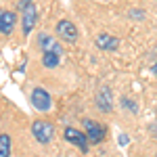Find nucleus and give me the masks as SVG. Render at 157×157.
Returning <instances> with one entry per match:
<instances>
[{"instance_id":"nucleus-14","label":"nucleus","mask_w":157,"mask_h":157,"mask_svg":"<svg viewBox=\"0 0 157 157\" xmlns=\"http://www.w3.org/2000/svg\"><path fill=\"white\" fill-rule=\"evenodd\" d=\"M126 143H128V136H126V134H121V136H120V145H126Z\"/></svg>"},{"instance_id":"nucleus-3","label":"nucleus","mask_w":157,"mask_h":157,"mask_svg":"<svg viewBox=\"0 0 157 157\" xmlns=\"http://www.w3.org/2000/svg\"><path fill=\"white\" fill-rule=\"evenodd\" d=\"M65 140L67 143H71V145H75V147H80V151H88V136H86V132H82V130H78V128H73V126H67L65 128Z\"/></svg>"},{"instance_id":"nucleus-6","label":"nucleus","mask_w":157,"mask_h":157,"mask_svg":"<svg viewBox=\"0 0 157 157\" xmlns=\"http://www.w3.org/2000/svg\"><path fill=\"white\" fill-rule=\"evenodd\" d=\"M38 44L44 52H57L59 57H63V46L59 44V40H55L52 36H46V34H40L38 36Z\"/></svg>"},{"instance_id":"nucleus-7","label":"nucleus","mask_w":157,"mask_h":157,"mask_svg":"<svg viewBox=\"0 0 157 157\" xmlns=\"http://www.w3.org/2000/svg\"><path fill=\"white\" fill-rule=\"evenodd\" d=\"M15 23H17V15L13 11H2L0 9V34L9 36L15 29Z\"/></svg>"},{"instance_id":"nucleus-13","label":"nucleus","mask_w":157,"mask_h":157,"mask_svg":"<svg viewBox=\"0 0 157 157\" xmlns=\"http://www.w3.org/2000/svg\"><path fill=\"white\" fill-rule=\"evenodd\" d=\"M121 105H124L126 109H130V111H134V113H136V105H134V101H128V97L121 98Z\"/></svg>"},{"instance_id":"nucleus-8","label":"nucleus","mask_w":157,"mask_h":157,"mask_svg":"<svg viewBox=\"0 0 157 157\" xmlns=\"http://www.w3.org/2000/svg\"><path fill=\"white\" fill-rule=\"evenodd\" d=\"M36 19H38V13H36V6L34 4H27L23 9V36H29V32L34 29L36 25Z\"/></svg>"},{"instance_id":"nucleus-12","label":"nucleus","mask_w":157,"mask_h":157,"mask_svg":"<svg viewBox=\"0 0 157 157\" xmlns=\"http://www.w3.org/2000/svg\"><path fill=\"white\" fill-rule=\"evenodd\" d=\"M0 157H11V136L0 134Z\"/></svg>"},{"instance_id":"nucleus-9","label":"nucleus","mask_w":157,"mask_h":157,"mask_svg":"<svg viewBox=\"0 0 157 157\" xmlns=\"http://www.w3.org/2000/svg\"><path fill=\"white\" fill-rule=\"evenodd\" d=\"M97 107L103 111V113H109L113 109V94L109 88H101L97 92Z\"/></svg>"},{"instance_id":"nucleus-4","label":"nucleus","mask_w":157,"mask_h":157,"mask_svg":"<svg viewBox=\"0 0 157 157\" xmlns=\"http://www.w3.org/2000/svg\"><path fill=\"white\" fill-rule=\"evenodd\" d=\"M50 94H48V90H44V88H34L32 90V105L38 109V111H48L50 109Z\"/></svg>"},{"instance_id":"nucleus-5","label":"nucleus","mask_w":157,"mask_h":157,"mask_svg":"<svg viewBox=\"0 0 157 157\" xmlns=\"http://www.w3.org/2000/svg\"><path fill=\"white\" fill-rule=\"evenodd\" d=\"M57 34H59L65 42H78V27L71 23V21H67V19H61L59 23H57Z\"/></svg>"},{"instance_id":"nucleus-1","label":"nucleus","mask_w":157,"mask_h":157,"mask_svg":"<svg viewBox=\"0 0 157 157\" xmlns=\"http://www.w3.org/2000/svg\"><path fill=\"white\" fill-rule=\"evenodd\" d=\"M32 134L40 145H48L55 136V126L50 121H44V120H36L32 124Z\"/></svg>"},{"instance_id":"nucleus-15","label":"nucleus","mask_w":157,"mask_h":157,"mask_svg":"<svg viewBox=\"0 0 157 157\" xmlns=\"http://www.w3.org/2000/svg\"><path fill=\"white\" fill-rule=\"evenodd\" d=\"M153 73H157V63H155V65H153Z\"/></svg>"},{"instance_id":"nucleus-2","label":"nucleus","mask_w":157,"mask_h":157,"mask_svg":"<svg viewBox=\"0 0 157 157\" xmlns=\"http://www.w3.org/2000/svg\"><path fill=\"white\" fill-rule=\"evenodd\" d=\"M84 132H86L88 140H90L92 145H98V143L105 140L107 130H105L103 124H98V121H94V120H84Z\"/></svg>"},{"instance_id":"nucleus-11","label":"nucleus","mask_w":157,"mask_h":157,"mask_svg":"<svg viewBox=\"0 0 157 157\" xmlns=\"http://www.w3.org/2000/svg\"><path fill=\"white\" fill-rule=\"evenodd\" d=\"M61 59H63V57H59L57 52H44V55H42V65H44V67H57L61 63Z\"/></svg>"},{"instance_id":"nucleus-10","label":"nucleus","mask_w":157,"mask_h":157,"mask_svg":"<svg viewBox=\"0 0 157 157\" xmlns=\"http://www.w3.org/2000/svg\"><path fill=\"white\" fill-rule=\"evenodd\" d=\"M97 46L101 50H115L120 46V40L115 36H109V34H98L97 36Z\"/></svg>"}]
</instances>
